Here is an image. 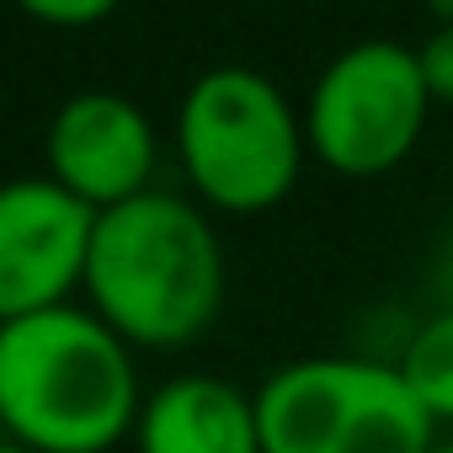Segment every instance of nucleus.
Here are the masks:
<instances>
[{"label":"nucleus","instance_id":"f03ea898","mask_svg":"<svg viewBox=\"0 0 453 453\" xmlns=\"http://www.w3.org/2000/svg\"><path fill=\"white\" fill-rule=\"evenodd\" d=\"M81 294L134 352L192 347L224 310V246L208 208L150 187L96 213Z\"/></svg>","mask_w":453,"mask_h":453},{"label":"nucleus","instance_id":"ddd939ff","mask_svg":"<svg viewBox=\"0 0 453 453\" xmlns=\"http://www.w3.org/2000/svg\"><path fill=\"white\" fill-rule=\"evenodd\" d=\"M432 453H453V437H448V442H437V448H432Z\"/></svg>","mask_w":453,"mask_h":453},{"label":"nucleus","instance_id":"0eeeda50","mask_svg":"<svg viewBox=\"0 0 453 453\" xmlns=\"http://www.w3.org/2000/svg\"><path fill=\"white\" fill-rule=\"evenodd\" d=\"M155 160V123L123 91H75L70 102H59L43 134V176H54L96 213L150 192Z\"/></svg>","mask_w":453,"mask_h":453},{"label":"nucleus","instance_id":"39448f33","mask_svg":"<svg viewBox=\"0 0 453 453\" xmlns=\"http://www.w3.org/2000/svg\"><path fill=\"white\" fill-rule=\"evenodd\" d=\"M432 107L421 54L395 38H363L315 75L299 112L310 155L336 176L368 181L405 165Z\"/></svg>","mask_w":453,"mask_h":453},{"label":"nucleus","instance_id":"f8f14e48","mask_svg":"<svg viewBox=\"0 0 453 453\" xmlns=\"http://www.w3.org/2000/svg\"><path fill=\"white\" fill-rule=\"evenodd\" d=\"M0 453H27V448H17V442H6V437H0Z\"/></svg>","mask_w":453,"mask_h":453},{"label":"nucleus","instance_id":"423d86ee","mask_svg":"<svg viewBox=\"0 0 453 453\" xmlns=\"http://www.w3.org/2000/svg\"><path fill=\"white\" fill-rule=\"evenodd\" d=\"M96 208L65 192L54 176L0 181V326L75 304L86 283Z\"/></svg>","mask_w":453,"mask_h":453},{"label":"nucleus","instance_id":"1a4fd4ad","mask_svg":"<svg viewBox=\"0 0 453 453\" xmlns=\"http://www.w3.org/2000/svg\"><path fill=\"white\" fill-rule=\"evenodd\" d=\"M395 368L437 426L453 421V310H437L432 320H421Z\"/></svg>","mask_w":453,"mask_h":453},{"label":"nucleus","instance_id":"9d476101","mask_svg":"<svg viewBox=\"0 0 453 453\" xmlns=\"http://www.w3.org/2000/svg\"><path fill=\"white\" fill-rule=\"evenodd\" d=\"M12 6L43 27H65V33H81V27H96L107 22L123 0H12Z\"/></svg>","mask_w":453,"mask_h":453},{"label":"nucleus","instance_id":"f257e3e1","mask_svg":"<svg viewBox=\"0 0 453 453\" xmlns=\"http://www.w3.org/2000/svg\"><path fill=\"white\" fill-rule=\"evenodd\" d=\"M144 411L134 347L91 310L54 304L0 326V432L27 453H112Z\"/></svg>","mask_w":453,"mask_h":453},{"label":"nucleus","instance_id":"20e7f679","mask_svg":"<svg viewBox=\"0 0 453 453\" xmlns=\"http://www.w3.org/2000/svg\"><path fill=\"white\" fill-rule=\"evenodd\" d=\"M262 453H432L437 421L395 363L299 357L257 389Z\"/></svg>","mask_w":453,"mask_h":453},{"label":"nucleus","instance_id":"7ed1b4c3","mask_svg":"<svg viewBox=\"0 0 453 453\" xmlns=\"http://www.w3.org/2000/svg\"><path fill=\"white\" fill-rule=\"evenodd\" d=\"M304 112L251 65L203 70L176 107V160L213 213H267L304 171Z\"/></svg>","mask_w":453,"mask_h":453},{"label":"nucleus","instance_id":"9b49d317","mask_svg":"<svg viewBox=\"0 0 453 453\" xmlns=\"http://www.w3.org/2000/svg\"><path fill=\"white\" fill-rule=\"evenodd\" d=\"M416 54H421V75H426L432 102H448L453 107V22H437L432 38Z\"/></svg>","mask_w":453,"mask_h":453},{"label":"nucleus","instance_id":"6e6552de","mask_svg":"<svg viewBox=\"0 0 453 453\" xmlns=\"http://www.w3.org/2000/svg\"><path fill=\"white\" fill-rule=\"evenodd\" d=\"M139 453H262L257 395L219 373H176L144 395Z\"/></svg>","mask_w":453,"mask_h":453}]
</instances>
